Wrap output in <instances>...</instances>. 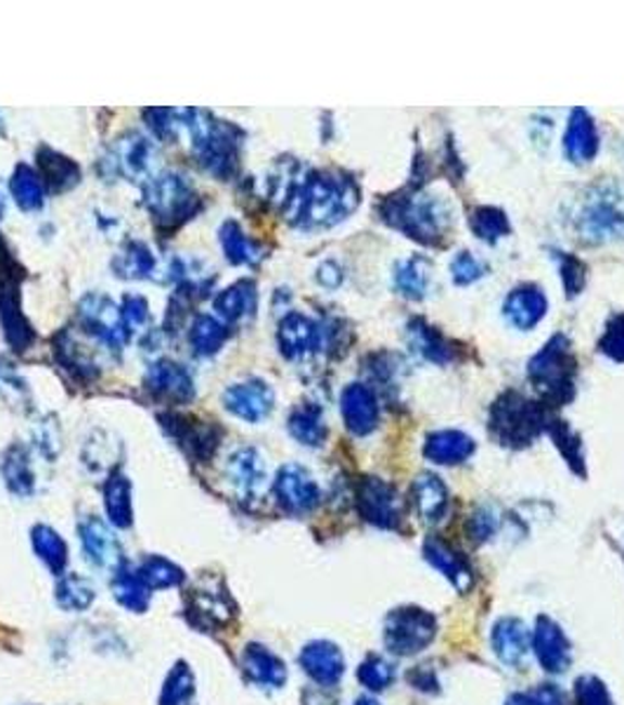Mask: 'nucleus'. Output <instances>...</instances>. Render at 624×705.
Wrapping results in <instances>:
<instances>
[{
  "instance_id": "393cba45",
  "label": "nucleus",
  "mask_w": 624,
  "mask_h": 705,
  "mask_svg": "<svg viewBox=\"0 0 624 705\" xmlns=\"http://www.w3.org/2000/svg\"><path fill=\"white\" fill-rule=\"evenodd\" d=\"M147 383L151 391L165 400L186 402L193 398V379L183 365L174 360H157L149 367Z\"/></svg>"
},
{
  "instance_id": "6e6552de",
  "label": "nucleus",
  "mask_w": 624,
  "mask_h": 705,
  "mask_svg": "<svg viewBox=\"0 0 624 705\" xmlns=\"http://www.w3.org/2000/svg\"><path fill=\"white\" fill-rule=\"evenodd\" d=\"M385 646L397 656H413L437 638V618L418 607H402L385 618Z\"/></svg>"
},
{
  "instance_id": "ea45409f",
  "label": "nucleus",
  "mask_w": 624,
  "mask_h": 705,
  "mask_svg": "<svg viewBox=\"0 0 624 705\" xmlns=\"http://www.w3.org/2000/svg\"><path fill=\"white\" fill-rule=\"evenodd\" d=\"M219 240L226 256L238 266H254L256 262H260V256H264L258 244L250 236H244V231L235 222H226L219 228Z\"/></svg>"
},
{
  "instance_id": "f257e3e1",
  "label": "nucleus",
  "mask_w": 624,
  "mask_h": 705,
  "mask_svg": "<svg viewBox=\"0 0 624 705\" xmlns=\"http://www.w3.org/2000/svg\"><path fill=\"white\" fill-rule=\"evenodd\" d=\"M357 198L359 191L353 179H345L336 172H313L289 193V217L308 231L329 228L357 207Z\"/></svg>"
},
{
  "instance_id": "9b49d317",
  "label": "nucleus",
  "mask_w": 624,
  "mask_h": 705,
  "mask_svg": "<svg viewBox=\"0 0 624 705\" xmlns=\"http://www.w3.org/2000/svg\"><path fill=\"white\" fill-rule=\"evenodd\" d=\"M357 508L373 527L395 529L402 523V499L397 489L379 478H365L359 482Z\"/></svg>"
},
{
  "instance_id": "5701e85b",
  "label": "nucleus",
  "mask_w": 624,
  "mask_h": 705,
  "mask_svg": "<svg viewBox=\"0 0 624 705\" xmlns=\"http://www.w3.org/2000/svg\"><path fill=\"white\" fill-rule=\"evenodd\" d=\"M505 318L521 332H529L547 315V297L538 285H521L505 299Z\"/></svg>"
},
{
  "instance_id": "0eeeda50",
  "label": "nucleus",
  "mask_w": 624,
  "mask_h": 705,
  "mask_svg": "<svg viewBox=\"0 0 624 705\" xmlns=\"http://www.w3.org/2000/svg\"><path fill=\"white\" fill-rule=\"evenodd\" d=\"M147 207L157 226L177 228L200 210V196L186 177L169 172L147 186Z\"/></svg>"
},
{
  "instance_id": "3c124183",
  "label": "nucleus",
  "mask_w": 624,
  "mask_h": 705,
  "mask_svg": "<svg viewBox=\"0 0 624 705\" xmlns=\"http://www.w3.org/2000/svg\"><path fill=\"white\" fill-rule=\"evenodd\" d=\"M486 276V266L482 259H476L472 252L462 250L451 259V280L456 285H472L474 280Z\"/></svg>"
},
{
  "instance_id": "bf43d9fd",
  "label": "nucleus",
  "mask_w": 624,
  "mask_h": 705,
  "mask_svg": "<svg viewBox=\"0 0 624 705\" xmlns=\"http://www.w3.org/2000/svg\"><path fill=\"white\" fill-rule=\"evenodd\" d=\"M17 262H14L12 252L8 250V244L0 238V287H10L17 285Z\"/></svg>"
},
{
  "instance_id": "37998d69",
  "label": "nucleus",
  "mask_w": 624,
  "mask_h": 705,
  "mask_svg": "<svg viewBox=\"0 0 624 705\" xmlns=\"http://www.w3.org/2000/svg\"><path fill=\"white\" fill-rule=\"evenodd\" d=\"M228 337V325H224L219 318H212V315H200L191 325V347L198 355L209 357L224 349Z\"/></svg>"
},
{
  "instance_id": "de8ad7c7",
  "label": "nucleus",
  "mask_w": 624,
  "mask_h": 705,
  "mask_svg": "<svg viewBox=\"0 0 624 705\" xmlns=\"http://www.w3.org/2000/svg\"><path fill=\"white\" fill-rule=\"evenodd\" d=\"M113 268L118 270V276L123 278H147L155 268V256L149 244L129 242L127 248L115 256Z\"/></svg>"
},
{
  "instance_id": "20e7f679",
  "label": "nucleus",
  "mask_w": 624,
  "mask_h": 705,
  "mask_svg": "<svg viewBox=\"0 0 624 705\" xmlns=\"http://www.w3.org/2000/svg\"><path fill=\"white\" fill-rule=\"evenodd\" d=\"M198 121L188 123L193 137V151L200 165L209 175L230 179L240 161V133L226 121H209L207 113H195Z\"/></svg>"
},
{
  "instance_id": "a878e982",
  "label": "nucleus",
  "mask_w": 624,
  "mask_h": 705,
  "mask_svg": "<svg viewBox=\"0 0 624 705\" xmlns=\"http://www.w3.org/2000/svg\"><path fill=\"white\" fill-rule=\"evenodd\" d=\"M0 470H3L5 484L14 496L28 499L38 492V466L31 450L14 444V448L5 452Z\"/></svg>"
},
{
  "instance_id": "c85d7f7f",
  "label": "nucleus",
  "mask_w": 624,
  "mask_h": 705,
  "mask_svg": "<svg viewBox=\"0 0 624 705\" xmlns=\"http://www.w3.org/2000/svg\"><path fill=\"white\" fill-rule=\"evenodd\" d=\"M0 323H3L5 339L12 343L14 349L26 351L28 347H31L36 335L20 309L17 285L0 287Z\"/></svg>"
},
{
  "instance_id": "4be33fe9",
  "label": "nucleus",
  "mask_w": 624,
  "mask_h": 705,
  "mask_svg": "<svg viewBox=\"0 0 624 705\" xmlns=\"http://www.w3.org/2000/svg\"><path fill=\"white\" fill-rule=\"evenodd\" d=\"M599 151V133L587 109H573L563 135V153L571 163H589Z\"/></svg>"
},
{
  "instance_id": "864d4df0",
  "label": "nucleus",
  "mask_w": 624,
  "mask_h": 705,
  "mask_svg": "<svg viewBox=\"0 0 624 705\" xmlns=\"http://www.w3.org/2000/svg\"><path fill=\"white\" fill-rule=\"evenodd\" d=\"M599 349L613 363H624V313H617L611 323L606 325V332L599 341Z\"/></svg>"
},
{
  "instance_id": "6ab92c4d",
  "label": "nucleus",
  "mask_w": 624,
  "mask_h": 705,
  "mask_svg": "<svg viewBox=\"0 0 624 705\" xmlns=\"http://www.w3.org/2000/svg\"><path fill=\"white\" fill-rule=\"evenodd\" d=\"M301 668L319 687H336L345 675V656L333 642L315 640L301 650Z\"/></svg>"
},
{
  "instance_id": "c9c22d12",
  "label": "nucleus",
  "mask_w": 624,
  "mask_h": 705,
  "mask_svg": "<svg viewBox=\"0 0 624 705\" xmlns=\"http://www.w3.org/2000/svg\"><path fill=\"white\" fill-rule=\"evenodd\" d=\"M38 167H40L42 184H48L50 191L54 193L68 191L71 186H76L80 179L78 165L71 161V158L56 153L52 149H40Z\"/></svg>"
},
{
  "instance_id": "c03bdc74",
  "label": "nucleus",
  "mask_w": 624,
  "mask_h": 705,
  "mask_svg": "<svg viewBox=\"0 0 624 705\" xmlns=\"http://www.w3.org/2000/svg\"><path fill=\"white\" fill-rule=\"evenodd\" d=\"M137 569H139V577L143 579V583H147L151 590L177 588L186 579L183 569L179 565H174L171 559H167L163 555H149Z\"/></svg>"
},
{
  "instance_id": "603ef678",
  "label": "nucleus",
  "mask_w": 624,
  "mask_h": 705,
  "mask_svg": "<svg viewBox=\"0 0 624 705\" xmlns=\"http://www.w3.org/2000/svg\"><path fill=\"white\" fill-rule=\"evenodd\" d=\"M559 270H561V278H563L565 294L577 297L580 292H583V287L587 282V266L580 262L577 256L559 252Z\"/></svg>"
},
{
  "instance_id": "79ce46f5",
  "label": "nucleus",
  "mask_w": 624,
  "mask_h": 705,
  "mask_svg": "<svg viewBox=\"0 0 624 705\" xmlns=\"http://www.w3.org/2000/svg\"><path fill=\"white\" fill-rule=\"evenodd\" d=\"M10 189L22 210L36 212L42 207V200H46V184H42L38 172L28 165H20L14 169Z\"/></svg>"
},
{
  "instance_id": "4468645a",
  "label": "nucleus",
  "mask_w": 624,
  "mask_h": 705,
  "mask_svg": "<svg viewBox=\"0 0 624 705\" xmlns=\"http://www.w3.org/2000/svg\"><path fill=\"white\" fill-rule=\"evenodd\" d=\"M329 329L303 313H286L278 329L280 349L289 360H301L310 353L324 351L329 347Z\"/></svg>"
},
{
  "instance_id": "b1692460",
  "label": "nucleus",
  "mask_w": 624,
  "mask_h": 705,
  "mask_svg": "<svg viewBox=\"0 0 624 705\" xmlns=\"http://www.w3.org/2000/svg\"><path fill=\"white\" fill-rule=\"evenodd\" d=\"M493 652L505 666L519 668L529 658L531 652V632L519 618H500L491 632Z\"/></svg>"
},
{
  "instance_id": "bb28decb",
  "label": "nucleus",
  "mask_w": 624,
  "mask_h": 705,
  "mask_svg": "<svg viewBox=\"0 0 624 705\" xmlns=\"http://www.w3.org/2000/svg\"><path fill=\"white\" fill-rule=\"evenodd\" d=\"M474 452V440L462 430H437L425 442V458L437 466L466 464Z\"/></svg>"
},
{
  "instance_id": "473e14b6",
  "label": "nucleus",
  "mask_w": 624,
  "mask_h": 705,
  "mask_svg": "<svg viewBox=\"0 0 624 705\" xmlns=\"http://www.w3.org/2000/svg\"><path fill=\"white\" fill-rule=\"evenodd\" d=\"M425 557L434 569H440L448 581H451L458 590H462V593L472 586V569L468 567L466 557L456 553L451 545L444 543L442 539H428Z\"/></svg>"
},
{
  "instance_id": "4d7b16f0",
  "label": "nucleus",
  "mask_w": 624,
  "mask_h": 705,
  "mask_svg": "<svg viewBox=\"0 0 624 705\" xmlns=\"http://www.w3.org/2000/svg\"><path fill=\"white\" fill-rule=\"evenodd\" d=\"M507 705H565V701L555 684H543L529 694L512 696Z\"/></svg>"
},
{
  "instance_id": "2eb2a0df",
  "label": "nucleus",
  "mask_w": 624,
  "mask_h": 705,
  "mask_svg": "<svg viewBox=\"0 0 624 705\" xmlns=\"http://www.w3.org/2000/svg\"><path fill=\"white\" fill-rule=\"evenodd\" d=\"M80 318L87 332L94 335L113 351H120L129 337L120 309H115L113 301H109L106 297H87L80 306Z\"/></svg>"
},
{
  "instance_id": "2f4dec72",
  "label": "nucleus",
  "mask_w": 624,
  "mask_h": 705,
  "mask_svg": "<svg viewBox=\"0 0 624 705\" xmlns=\"http://www.w3.org/2000/svg\"><path fill=\"white\" fill-rule=\"evenodd\" d=\"M155 163V147L141 135H127L115 147V165L120 172L132 179H147L151 177V169Z\"/></svg>"
},
{
  "instance_id": "5fc2aeb1",
  "label": "nucleus",
  "mask_w": 624,
  "mask_h": 705,
  "mask_svg": "<svg viewBox=\"0 0 624 705\" xmlns=\"http://www.w3.org/2000/svg\"><path fill=\"white\" fill-rule=\"evenodd\" d=\"M575 698L577 705H613L606 684L591 675H585L575 682Z\"/></svg>"
},
{
  "instance_id": "412c9836",
  "label": "nucleus",
  "mask_w": 624,
  "mask_h": 705,
  "mask_svg": "<svg viewBox=\"0 0 624 705\" xmlns=\"http://www.w3.org/2000/svg\"><path fill=\"white\" fill-rule=\"evenodd\" d=\"M242 672L246 680L260 689H282L286 684V666L284 660L270 652L264 644H246L242 652Z\"/></svg>"
},
{
  "instance_id": "f3484780",
  "label": "nucleus",
  "mask_w": 624,
  "mask_h": 705,
  "mask_svg": "<svg viewBox=\"0 0 624 705\" xmlns=\"http://www.w3.org/2000/svg\"><path fill=\"white\" fill-rule=\"evenodd\" d=\"M224 405L230 414H235L238 419L258 424L272 412L275 395L272 388L260 379H246L226 388Z\"/></svg>"
},
{
  "instance_id": "1a4fd4ad",
  "label": "nucleus",
  "mask_w": 624,
  "mask_h": 705,
  "mask_svg": "<svg viewBox=\"0 0 624 705\" xmlns=\"http://www.w3.org/2000/svg\"><path fill=\"white\" fill-rule=\"evenodd\" d=\"M160 421H163L167 436L198 464L209 462L216 448H219L221 433L216 426L195 421L191 416H181V414H165L160 416Z\"/></svg>"
},
{
  "instance_id": "72a5a7b5",
  "label": "nucleus",
  "mask_w": 624,
  "mask_h": 705,
  "mask_svg": "<svg viewBox=\"0 0 624 705\" xmlns=\"http://www.w3.org/2000/svg\"><path fill=\"white\" fill-rule=\"evenodd\" d=\"M97 600V588L90 579H85L82 574L64 571L62 577H56L54 586V602L56 607L64 612H87Z\"/></svg>"
},
{
  "instance_id": "680f3d73",
  "label": "nucleus",
  "mask_w": 624,
  "mask_h": 705,
  "mask_svg": "<svg viewBox=\"0 0 624 705\" xmlns=\"http://www.w3.org/2000/svg\"><path fill=\"white\" fill-rule=\"evenodd\" d=\"M355 705H381V703L375 698H371V696H361V698L355 701Z\"/></svg>"
},
{
  "instance_id": "c756f323",
  "label": "nucleus",
  "mask_w": 624,
  "mask_h": 705,
  "mask_svg": "<svg viewBox=\"0 0 624 705\" xmlns=\"http://www.w3.org/2000/svg\"><path fill=\"white\" fill-rule=\"evenodd\" d=\"M413 506L425 523H440L448 511V489L440 475L420 473L413 482Z\"/></svg>"
},
{
  "instance_id": "4c0bfd02",
  "label": "nucleus",
  "mask_w": 624,
  "mask_h": 705,
  "mask_svg": "<svg viewBox=\"0 0 624 705\" xmlns=\"http://www.w3.org/2000/svg\"><path fill=\"white\" fill-rule=\"evenodd\" d=\"M289 433L301 444H306V448H319L327 438L322 407L313 405V402L296 407L292 416H289Z\"/></svg>"
},
{
  "instance_id": "dca6fc26",
  "label": "nucleus",
  "mask_w": 624,
  "mask_h": 705,
  "mask_svg": "<svg viewBox=\"0 0 624 705\" xmlns=\"http://www.w3.org/2000/svg\"><path fill=\"white\" fill-rule=\"evenodd\" d=\"M275 496H278V503L286 513L303 515L317 508L319 487L306 468L286 464L275 478Z\"/></svg>"
},
{
  "instance_id": "9d476101",
  "label": "nucleus",
  "mask_w": 624,
  "mask_h": 705,
  "mask_svg": "<svg viewBox=\"0 0 624 705\" xmlns=\"http://www.w3.org/2000/svg\"><path fill=\"white\" fill-rule=\"evenodd\" d=\"M226 480L240 501H258L268 487V466L264 454L254 448H240L230 454L226 464Z\"/></svg>"
},
{
  "instance_id": "e433bc0d",
  "label": "nucleus",
  "mask_w": 624,
  "mask_h": 705,
  "mask_svg": "<svg viewBox=\"0 0 624 705\" xmlns=\"http://www.w3.org/2000/svg\"><path fill=\"white\" fill-rule=\"evenodd\" d=\"M31 545L34 553L40 557V563L46 565L54 577H62L68 563V545L60 531L48 525H36L31 529Z\"/></svg>"
},
{
  "instance_id": "8fccbe9b",
  "label": "nucleus",
  "mask_w": 624,
  "mask_h": 705,
  "mask_svg": "<svg viewBox=\"0 0 624 705\" xmlns=\"http://www.w3.org/2000/svg\"><path fill=\"white\" fill-rule=\"evenodd\" d=\"M549 428V436L555 438L557 448L563 452L565 462H569L577 473H585L583 468V442L573 433L571 426L565 421H555Z\"/></svg>"
},
{
  "instance_id": "ddd939ff",
  "label": "nucleus",
  "mask_w": 624,
  "mask_h": 705,
  "mask_svg": "<svg viewBox=\"0 0 624 705\" xmlns=\"http://www.w3.org/2000/svg\"><path fill=\"white\" fill-rule=\"evenodd\" d=\"M577 231L589 242L613 240L624 231V212L611 193L591 196L577 214Z\"/></svg>"
},
{
  "instance_id": "052dcab7",
  "label": "nucleus",
  "mask_w": 624,
  "mask_h": 705,
  "mask_svg": "<svg viewBox=\"0 0 624 705\" xmlns=\"http://www.w3.org/2000/svg\"><path fill=\"white\" fill-rule=\"evenodd\" d=\"M317 280L322 282L324 287H329V290H333V287H339V285H341V280H343V270H341V266H336L333 262H327V264L319 266V270H317Z\"/></svg>"
},
{
  "instance_id": "f8f14e48",
  "label": "nucleus",
  "mask_w": 624,
  "mask_h": 705,
  "mask_svg": "<svg viewBox=\"0 0 624 705\" xmlns=\"http://www.w3.org/2000/svg\"><path fill=\"white\" fill-rule=\"evenodd\" d=\"M78 534H80L82 555L94 569L113 571L125 563L123 545L118 537L113 534L111 523L101 520L97 515H87L78 525Z\"/></svg>"
},
{
  "instance_id": "39448f33",
  "label": "nucleus",
  "mask_w": 624,
  "mask_h": 705,
  "mask_svg": "<svg viewBox=\"0 0 624 705\" xmlns=\"http://www.w3.org/2000/svg\"><path fill=\"white\" fill-rule=\"evenodd\" d=\"M547 416L538 402L519 393H502L491 407V433L507 448H526L545 428Z\"/></svg>"
},
{
  "instance_id": "7c9ffc66",
  "label": "nucleus",
  "mask_w": 624,
  "mask_h": 705,
  "mask_svg": "<svg viewBox=\"0 0 624 705\" xmlns=\"http://www.w3.org/2000/svg\"><path fill=\"white\" fill-rule=\"evenodd\" d=\"M214 311L224 325H238L252 318L256 311V285L250 280H240L230 285L214 301Z\"/></svg>"
},
{
  "instance_id": "13d9d810",
  "label": "nucleus",
  "mask_w": 624,
  "mask_h": 705,
  "mask_svg": "<svg viewBox=\"0 0 624 705\" xmlns=\"http://www.w3.org/2000/svg\"><path fill=\"white\" fill-rule=\"evenodd\" d=\"M496 529H498V515L493 513L491 508L476 511L472 515L470 525H468L472 541H486V539H491L493 534H496Z\"/></svg>"
},
{
  "instance_id": "a211bd4d",
  "label": "nucleus",
  "mask_w": 624,
  "mask_h": 705,
  "mask_svg": "<svg viewBox=\"0 0 624 705\" xmlns=\"http://www.w3.org/2000/svg\"><path fill=\"white\" fill-rule=\"evenodd\" d=\"M341 414L343 421L353 436L365 438L373 433L381 419V407L375 393L365 383H351L345 386L341 393Z\"/></svg>"
},
{
  "instance_id": "6e6d98bb",
  "label": "nucleus",
  "mask_w": 624,
  "mask_h": 705,
  "mask_svg": "<svg viewBox=\"0 0 624 705\" xmlns=\"http://www.w3.org/2000/svg\"><path fill=\"white\" fill-rule=\"evenodd\" d=\"M149 311H151L149 309V301L143 299V297H137V294L125 297L120 313H123V323H125V329H127L129 335H132V329L141 327V325H147L149 315H151Z\"/></svg>"
},
{
  "instance_id": "a19ab883",
  "label": "nucleus",
  "mask_w": 624,
  "mask_h": 705,
  "mask_svg": "<svg viewBox=\"0 0 624 705\" xmlns=\"http://www.w3.org/2000/svg\"><path fill=\"white\" fill-rule=\"evenodd\" d=\"M409 339H411V347L432 363H440L446 365L448 360H454V349L451 343H448L437 329L425 325L423 320H413L409 325Z\"/></svg>"
},
{
  "instance_id": "f03ea898",
  "label": "nucleus",
  "mask_w": 624,
  "mask_h": 705,
  "mask_svg": "<svg viewBox=\"0 0 624 705\" xmlns=\"http://www.w3.org/2000/svg\"><path fill=\"white\" fill-rule=\"evenodd\" d=\"M381 214L390 226H395L397 231L420 244H428V248L442 244L446 228L451 224V214H448L444 200L425 191L397 193L387 198Z\"/></svg>"
},
{
  "instance_id": "f704fd0d",
  "label": "nucleus",
  "mask_w": 624,
  "mask_h": 705,
  "mask_svg": "<svg viewBox=\"0 0 624 705\" xmlns=\"http://www.w3.org/2000/svg\"><path fill=\"white\" fill-rule=\"evenodd\" d=\"M104 508L113 527H132V482H129L123 473H111L109 482L104 484Z\"/></svg>"
},
{
  "instance_id": "49530a36",
  "label": "nucleus",
  "mask_w": 624,
  "mask_h": 705,
  "mask_svg": "<svg viewBox=\"0 0 624 705\" xmlns=\"http://www.w3.org/2000/svg\"><path fill=\"white\" fill-rule=\"evenodd\" d=\"M470 228H472L474 236L479 240H484L488 244L498 242L500 238L510 236V231H512V226H510V219H507V214L502 210H498V207H491V205L472 210V214H470Z\"/></svg>"
},
{
  "instance_id": "58836bf2",
  "label": "nucleus",
  "mask_w": 624,
  "mask_h": 705,
  "mask_svg": "<svg viewBox=\"0 0 624 705\" xmlns=\"http://www.w3.org/2000/svg\"><path fill=\"white\" fill-rule=\"evenodd\" d=\"M395 287L406 299H425L430 287V264L423 256L404 259L395 266Z\"/></svg>"
},
{
  "instance_id": "cd10ccee",
  "label": "nucleus",
  "mask_w": 624,
  "mask_h": 705,
  "mask_svg": "<svg viewBox=\"0 0 624 705\" xmlns=\"http://www.w3.org/2000/svg\"><path fill=\"white\" fill-rule=\"evenodd\" d=\"M111 593L127 612L143 614L151 607L153 590L143 583V579L139 577V569L127 563L111 571Z\"/></svg>"
},
{
  "instance_id": "e2e57ef3",
  "label": "nucleus",
  "mask_w": 624,
  "mask_h": 705,
  "mask_svg": "<svg viewBox=\"0 0 624 705\" xmlns=\"http://www.w3.org/2000/svg\"><path fill=\"white\" fill-rule=\"evenodd\" d=\"M0 207H3V205H0Z\"/></svg>"
},
{
  "instance_id": "a18cd8bd",
  "label": "nucleus",
  "mask_w": 624,
  "mask_h": 705,
  "mask_svg": "<svg viewBox=\"0 0 624 705\" xmlns=\"http://www.w3.org/2000/svg\"><path fill=\"white\" fill-rule=\"evenodd\" d=\"M195 694V675L186 660L174 664L160 692V705H188Z\"/></svg>"
},
{
  "instance_id": "423d86ee",
  "label": "nucleus",
  "mask_w": 624,
  "mask_h": 705,
  "mask_svg": "<svg viewBox=\"0 0 624 705\" xmlns=\"http://www.w3.org/2000/svg\"><path fill=\"white\" fill-rule=\"evenodd\" d=\"M186 616L198 630L216 632L235 621L238 604L219 577L202 574L186 593Z\"/></svg>"
},
{
  "instance_id": "09e8293b",
  "label": "nucleus",
  "mask_w": 624,
  "mask_h": 705,
  "mask_svg": "<svg viewBox=\"0 0 624 705\" xmlns=\"http://www.w3.org/2000/svg\"><path fill=\"white\" fill-rule=\"evenodd\" d=\"M357 680L365 684L369 692H385L395 682V666L381 656H369L357 670Z\"/></svg>"
},
{
  "instance_id": "aec40b11",
  "label": "nucleus",
  "mask_w": 624,
  "mask_h": 705,
  "mask_svg": "<svg viewBox=\"0 0 624 705\" xmlns=\"http://www.w3.org/2000/svg\"><path fill=\"white\" fill-rule=\"evenodd\" d=\"M533 652L547 672H563L571 666V644L563 630L547 616H540L533 630Z\"/></svg>"
},
{
  "instance_id": "7ed1b4c3",
  "label": "nucleus",
  "mask_w": 624,
  "mask_h": 705,
  "mask_svg": "<svg viewBox=\"0 0 624 705\" xmlns=\"http://www.w3.org/2000/svg\"><path fill=\"white\" fill-rule=\"evenodd\" d=\"M529 379L547 405L561 407L573 400L575 393V357L571 341L555 335L545 347L531 357Z\"/></svg>"
}]
</instances>
